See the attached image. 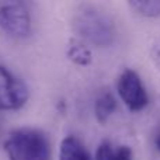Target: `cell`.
I'll return each mask as SVG.
<instances>
[{
  "mask_svg": "<svg viewBox=\"0 0 160 160\" xmlns=\"http://www.w3.org/2000/svg\"><path fill=\"white\" fill-rule=\"evenodd\" d=\"M66 55L69 58V61H72L76 65H80V66H87L93 61L91 51L86 47L84 42H79V41L70 42Z\"/></svg>",
  "mask_w": 160,
  "mask_h": 160,
  "instance_id": "cell-9",
  "label": "cell"
},
{
  "mask_svg": "<svg viewBox=\"0 0 160 160\" xmlns=\"http://www.w3.org/2000/svg\"><path fill=\"white\" fill-rule=\"evenodd\" d=\"M73 30L84 42L94 47H108L115 39V25L104 10L91 4H83L75 11Z\"/></svg>",
  "mask_w": 160,
  "mask_h": 160,
  "instance_id": "cell-1",
  "label": "cell"
},
{
  "mask_svg": "<svg viewBox=\"0 0 160 160\" xmlns=\"http://www.w3.org/2000/svg\"><path fill=\"white\" fill-rule=\"evenodd\" d=\"M136 14L142 17H158L160 16V0H132L128 3Z\"/></svg>",
  "mask_w": 160,
  "mask_h": 160,
  "instance_id": "cell-10",
  "label": "cell"
},
{
  "mask_svg": "<svg viewBox=\"0 0 160 160\" xmlns=\"http://www.w3.org/2000/svg\"><path fill=\"white\" fill-rule=\"evenodd\" d=\"M150 58H152L153 63L160 69V38H158L152 44V48H150Z\"/></svg>",
  "mask_w": 160,
  "mask_h": 160,
  "instance_id": "cell-11",
  "label": "cell"
},
{
  "mask_svg": "<svg viewBox=\"0 0 160 160\" xmlns=\"http://www.w3.org/2000/svg\"><path fill=\"white\" fill-rule=\"evenodd\" d=\"M155 146H156V149L160 152V129L156 132V135H155Z\"/></svg>",
  "mask_w": 160,
  "mask_h": 160,
  "instance_id": "cell-12",
  "label": "cell"
},
{
  "mask_svg": "<svg viewBox=\"0 0 160 160\" xmlns=\"http://www.w3.org/2000/svg\"><path fill=\"white\" fill-rule=\"evenodd\" d=\"M96 160H132V150L125 146H114L111 142L104 141L98 145Z\"/></svg>",
  "mask_w": 160,
  "mask_h": 160,
  "instance_id": "cell-8",
  "label": "cell"
},
{
  "mask_svg": "<svg viewBox=\"0 0 160 160\" xmlns=\"http://www.w3.org/2000/svg\"><path fill=\"white\" fill-rule=\"evenodd\" d=\"M117 88L121 100L131 111L143 110L149 102V96L143 83L138 73L132 69H125L119 75Z\"/></svg>",
  "mask_w": 160,
  "mask_h": 160,
  "instance_id": "cell-5",
  "label": "cell"
},
{
  "mask_svg": "<svg viewBox=\"0 0 160 160\" xmlns=\"http://www.w3.org/2000/svg\"><path fill=\"white\" fill-rule=\"evenodd\" d=\"M0 31L14 39H22L30 35L31 16L25 3L0 0Z\"/></svg>",
  "mask_w": 160,
  "mask_h": 160,
  "instance_id": "cell-3",
  "label": "cell"
},
{
  "mask_svg": "<svg viewBox=\"0 0 160 160\" xmlns=\"http://www.w3.org/2000/svg\"><path fill=\"white\" fill-rule=\"evenodd\" d=\"M28 97L27 84L10 69L0 65V111L18 110L28 101Z\"/></svg>",
  "mask_w": 160,
  "mask_h": 160,
  "instance_id": "cell-4",
  "label": "cell"
},
{
  "mask_svg": "<svg viewBox=\"0 0 160 160\" xmlns=\"http://www.w3.org/2000/svg\"><path fill=\"white\" fill-rule=\"evenodd\" d=\"M8 160H51V145L44 132L34 128H20L4 141Z\"/></svg>",
  "mask_w": 160,
  "mask_h": 160,
  "instance_id": "cell-2",
  "label": "cell"
},
{
  "mask_svg": "<svg viewBox=\"0 0 160 160\" xmlns=\"http://www.w3.org/2000/svg\"><path fill=\"white\" fill-rule=\"evenodd\" d=\"M59 160H91L88 150L76 136H66L59 146Z\"/></svg>",
  "mask_w": 160,
  "mask_h": 160,
  "instance_id": "cell-6",
  "label": "cell"
},
{
  "mask_svg": "<svg viewBox=\"0 0 160 160\" xmlns=\"http://www.w3.org/2000/svg\"><path fill=\"white\" fill-rule=\"evenodd\" d=\"M117 108V100L114 94L110 90L104 88L101 90L96 97V102H94V112H96V118L98 122H105Z\"/></svg>",
  "mask_w": 160,
  "mask_h": 160,
  "instance_id": "cell-7",
  "label": "cell"
}]
</instances>
